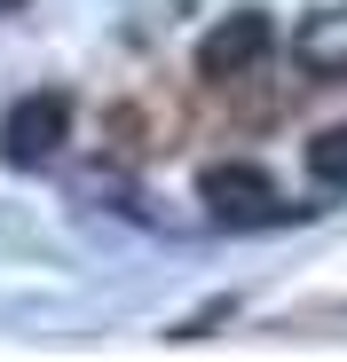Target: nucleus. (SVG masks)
Instances as JSON below:
<instances>
[{
	"label": "nucleus",
	"instance_id": "f257e3e1",
	"mask_svg": "<svg viewBox=\"0 0 347 362\" xmlns=\"http://www.w3.org/2000/svg\"><path fill=\"white\" fill-rule=\"evenodd\" d=\"M198 205L221 228H276V221H292V205L268 189L261 165H205L198 173Z\"/></svg>",
	"mask_w": 347,
	"mask_h": 362
},
{
	"label": "nucleus",
	"instance_id": "f03ea898",
	"mask_svg": "<svg viewBox=\"0 0 347 362\" xmlns=\"http://www.w3.org/2000/svg\"><path fill=\"white\" fill-rule=\"evenodd\" d=\"M64 127H72L64 95H24L8 110V127H0V150H8L16 165H47L55 150H64Z\"/></svg>",
	"mask_w": 347,
	"mask_h": 362
},
{
	"label": "nucleus",
	"instance_id": "7ed1b4c3",
	"mask_svg": "<svg viewBox=\"0 0 347 362\" xmlns=\"http://www.w3.org/2000/svg\"><path fill=\"white\" fill-rule=\"evenodd\" d=\"M268 55V16H229L205 47H198V64H205V79H229V71H245V64H261Z\"/></svg>",
	"mask_w": 347,
	"mask_h": 362
},
{
	"label": "nucleus",
	"instance_id": "20e7f679",
	"mask_svg": "<svg viewBox=\"0 0 347 362\" xmlns=\"http://www.w3.org/2000/svg\"><path fill=\"white\" fill-rule=\"evenodd\" d=\"M308 181L324 197H347V127H331V134L308 142Z\"/></svg>",
	"mask_w": 347,
	"mask_h": 362
},
{
	"label": "nucleus",
	"instance_id": "39448f33",
	"mask_svg": "<svg viewBox=\"0 0 347 362\" xmlns=\"http://www.w3.org/2000/svg\"><path fill=\"white\" fill-rule=\"evenodd\" d=\"M300 55H308V64H347V8H331L324 24H308L300 32Z\"/></svg>",
	"mask_w": 347,
	"mask_h": 362
},
{
	"label": "nucleus",
	"instance_id": "423d86ee",
	"mask_svg": "<svg viewBox=\"0 0 347 362\" xmlns=\"http://www.w3.org/2000/svg\"><path fill=\"white\" fill-rule=\"evenodd\" d=\"M8 8H24V0H0V16H8Z\"/></svg>",
	"mask_w": 347,
	"mask_h": 362
}]
</instances>
